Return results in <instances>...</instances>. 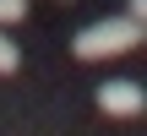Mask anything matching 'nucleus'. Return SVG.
I'll return each instance as SVG.
<instances>
[{
  "mask_svg": "<svg viewBox=\"0 0 147 136\" xmlns=\"http://www.w3.org/2000/svg\"><path fill=\"white\" fill-rule=\"evenodd\" d=\"M142 38H147V27L136 16H104V22H93V27H82V33L71 38V55H76V60H109V55L136 49Z\"/></svg>",
  "mask_w": 147,
  "mask_h": 136,
  "instance_id": "f257e3e1",
  "label": "nucleus"
},
{
  "mask_svg": "<svg viewBox=\"0 0 147 136\" xmlns=\"http://www.w3.org/2000/svg\"><path fill=\"white\" fill-rule=\"evenodd\" d=\"M98 109L115 114V120H136L147 109V93H142V82H104L98 87Z\"/></svg>",
  "mask_w": 147,
  "mask_h": 136,
  "instance_id": "f03ea898",
  "label": "nucleus"
},
{
  "mask_svg": "<svg viewBox=\"0 0 147 136\" xmlns=\"http://www.w3.org/2000/svg\"><path fill=\"white\" fill-rule=\"evenodd\" d=\"M16 65H22V49H16V44H11V38L0 33V76H11Z\"/></svg>",
  "mask_w": 147,
  "mask_h": 136,
  "instance_id": "7ed1b4c3",
  "label": "nucleus"
},
{
  "mask_svg": "<svg viewBox=\"0 0 147 136\" xmlns=\"http://www.w3.org/2000/svg\"><path fill=\"white\" fill-rule=\"evenodd\" d=\"M22 16H27V0H0V27H11Z\"/></svg>",
  "mask_w": 147,
  "mask_h": 136,
  "instance_id": "20e7f679",
  "label": "nucleus"
},
{
  "mask_svg": "<svg viewBox=\"0 0 147 136\" xmlns=\"http://www.w3.org/2000/svg\"><path fill=\"white\" fill-rule=\"evenodd\" d=\"M125 16H136V22L147 27V0H131V11H125Z\"/></svg>",
  "mask_w": 147,
  "mask_h": 136,
  "instance_id": "39448f33",
  "label": "nucleus"
}]
</instances>
